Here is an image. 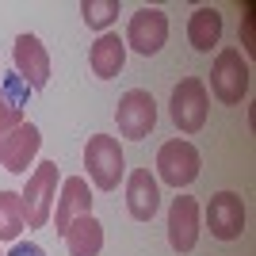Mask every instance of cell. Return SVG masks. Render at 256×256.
Listing matches in <instances>:
<instances>
[{
  "mask_svg": "<svg viewBox=\"0 0 256 256\" xmlns=\"http://www.w3.org/2000/svg\"><path fill=\"white\" fill-rule=\"evenodd\" d=\"M168 245L176 252H192L199 245V199L180 195L168 206Z\"/></svg>",
  "mask_w": 256,
  "mask_h": 256,
  "instance_id": "11",
  "label": "cell"
},
{
  "mask_svg": "<svg viewBox=\"0 0 256 256\" xmlns=\"http://www.w3.org/2000/svg\"><path fill=\"white\" fill-rule=\"evenodd\" d=\"M54 203H58V206H54L50 222L58 226V234H65L76 218H88V214H92V192H88V180H84V176H69V180H62V195H58Z\"/></svg>",
  "mask_w": 256,
  "mask_h": 256,
  "instance_id": "10",
  "label": "cell"
},
{
  "mask_svg": "<svg viewBox=\"0 0 256 256\" xmlns=\"http://www.w3.org/2000/svg\"><path fill=\"white\" fill-rule=\"evenodd\" d=\"M199 168H203V157H199V150H195L188 138H172L160 146L157 153V176L168 188H188V184H195V176H199Z\"/></svg>",
  "mask_w": 256,
  "mask_h": 256,
  "instance_id": "4",
  "label": "cell"
},
{
  "mask_svg": "<svg viewBox=\"0 0 256 256\" xmlns=\"http://www.w3.org/2000/svg\"><path fill=\"white\" fill-rule=\"evenodd\" d=\"M88 65H92V73H96L100 80H111V76H118V69L126 65V42H122L118 34L104 31L96 42H92Z\"/></svg>",
  "mask_w": 256,
  "mask_h": 256,
  "instance_id": "14",
  "label": "cell"
},
{
  "mask_svg": "<svg viewBox=\"0 0 256 256\" xmlns=\"http://www.w3.org/2000/svg\"><path fill=\"white\" fill-rule=\"evenodd\" d=\"M54 199H58V160H38L34 172L27 176V188L20 192L23 226L27 230H42L54 214Z\"/></svg>",
  "mask_w": 256,
  "mask_h": 256,
  "instance_id": "1",
  "label": "cell"
},
{
  "mask_svg": "<svg viewBox=\"0 0 256 256\" xmlns=\"http://www.w3.org/2000/svg\"><path fill=\"white\" fill-rule=\"evenodd\" d=\"M12 58H16V76H20L31 92L34 88H46V80H50V54H46V46L38 42L34 34H20Z\"/></svg>",
  "mask_w": 256,
  "mask_h": 256,
  "instance_id": "9",
  "label": "cell"
},
{
  "mask_svg": "<svg viewBox=\"0 0 256 256\" xmlns=\"http://www.w3.org/2000/svg\"><path fill=\"white\" fill-rule=\"evenodd\" d=\"M115 122H118V134H122V138L142 142L157 126V104H153V96L146 88H130L115 107Z\"/></svg>",
  "mask_w": 256,
  "mask_h": 256,
  "instance_id": "7",
  "label": "cell"
},
{
  "mask_svg": "<svg viewBox=\"0 0 256 256\" xmlns=\"http://www.w3.org/2000/svg\"><path fill=\"white\" fill-rule=\"evenodd\" d=\"M206 111H210L206 84L199 76H184L180 84L172 88V122H176L184 134H199V130L206 126Z\"/></svg>",
  "mask_w": 256,
  "mask_h": 256,
  "instance_id": "5",
  "label": "cell"
},
{
  "mask_svg": "<svg viewBox=\"0 0 256 256\" xmlns=\"http://www.w3.org/2000/svg\"><path fill=\"white\" fill-rule=\"evenodd\" d=\"M0 256H4V252H0Z\"/></svg>",
  "mask_w": 256,
  "mask_h": 256,
  "instance_id": "22",
  "label": "cell"
},
{
  "mask_svg": "<svg viewBox=\"0 0 256 256\" xmlns=\"http://www.w3.org/2000/svg\"><path fill=\"white\" fill-rule=\"evenodd\" d=\"M62 237H65L69 256H100V248H104V226H100L92 214H88V218H76Z\"/></svg>",
  "mask_w": 256,
  "mask_h": 256,
  "instance_id": "17",
  "label": "cell"
},
{
  "mask_svg": "<svg viewBox=\"0 0 256 256\" xmlns=\"http://www.w3.org/2000/svg\"><path fill=\"white\" fill-rule=\"evenodd\" d=\"M38 146H42L38 126H34V122H20V126L4 138V146H0V164H4V172H27V164L34 160Z\"/></svg>",
  "mask_w": 256,
  "mask_h": 256,
  "instance_id": "12",
  "label": "cell"
},
{
  "mask_svg": "<svg viewBox=\"0 0 256 256\" xmlns=\"http://www.w3.org/2000/svg\"><path fill=\"white\" fill-rule=\"evenodd\" d=\"M122 42L134 54H142V58L160 54V46L168 42V16L160 8H138L126 23V38Z\"/></svg>",
  "mask_w": 256,
  "mask_h": 256,
  "instance_id": "6",
  "label": "cell"
},
{
  "mask_svg": "<svg viewBox=\"0 0 256 256\" xmlns=\"http://www.w3.org/2000/svg\"><path fill=\"white\" fill-rule=\"evenodd\" d=\"M23 234L20 192H0V241H16Z\"/></svg>",
  "mask_w": 256,
  "mask_h": 256,
  "instance_id": "18",
  "label": "cell"
},
{
  "mask_svg": "<svg viewBox=\"0 0 256 256\" xmlns=\"http://www.w3.org/2000/svg\"><path fill=\"white\" fill-rule=\"evenodd\" d=\"M31 88L23 84L20 76H0V146L20 122H27V115H23V96Z\"/></svg>",
  "mask_w": 256,
  "mask_h": 256,
  "instance_id": "15",
  "label": "cell"
},
{
  "mask_svg": "<svg viewBox=\"0 0 256 256\" xmlns=\"http://www.w3.org/2000/svg\"><path fill=\"white\" fill-rule=\"evenodd\" d=\"M188 42H192V50L210 54L214 46L222 42V12L218 8H195L192 20H188Z\"/></svg>",
  "mask_w": 256,
  "mask_h": 256,
  "instance_id": "16",
  "label": "cell"
},
{
  "mask_svg": "<svg viewBox=\"0 0 256 256\" xmlns=\"http://www.w3.org/2000/svg\"><path fill=\"white\" fill-rule=\"evenodd\" d=\"M80 16H84V23L92 31L104 34L107 27H111V20L118 16V0H84V4H80Z\"/></svg>",
  "mask_w": 256,
  "mask_h": 256,
  "instance_id": "19",
  "label": "cell"
},
{
  "mask_svg": "<svg viewBox=\"0 0 256 256\" xmlns=\"http://www.w3.org/2000/svg\"><path fill=\"white\" fill-rule=\"evenodd\" d=\"M245 50L252 54L256 46H252V8H248V16H245Z\"/></svg>",
  "mask_w": 256,
  "mask_h": 256,
  "instance_id": "21",
  "label": "cell"
},
{
  "mask_svg": "<svg viewBox=\"0 0 256 256\" xmlns=\"http://www.w3.org/2000/svg\"><path fill=\"white\" fill-rule=\"evenodd\" d=\"M4 256H46V252H42V245H34V241H16Z\"/></svg>",
  "mask_w": 256,
  "mask_h": 256,
  "instance_id": "20",
  "label": "cell"
},
{
  "mask_svg": "<svg viewBox=\"0 0 256 256\" xmlns=\"http://www.w3.org/2000/svg\"><path fill=\"white\" fill-rule=\"evenodd\" d=\"M248 84H252V69H248V62L241 58V50H234V46H226V50H218V58H214L210 65V92L222 104H241V100L248 96Z\"/></svg>",
  "mask_w": 256,
  "mask_h": 256,
  "instance_id": "3",
  "label": "cell"
},
{
  "mask_svg": "<svg viewBox=\"0 0 256 256\" xmlns=\"http://www.w3.org/2000/svg\"><path fill=\"white\" fill-rule=\"evenodd\" d=\"M126 210L134 222H153V214L160 210V192L150 168H134L126 176Z\"/></svg>",
  "mask_w": 256,
  "mask_h": 256,
  "instance_id": "13",
  "label": "cell"
},
{
  "mask_svg": "<svg viewBox=\"0 0 256 256\" xmlns=\"http://www.w3.org/2000/svg\"><path fill=\"white\" fill-rule=\"evenodd\" d=\"M206 226L218 241H237L245 234V199L237 192H218L206 203Z\"/></svg>",
  "mask_w": 256,
  "mask_h": 256,
  "instance_id": "8",
  "label": "cell"
},
{
  "mask_svg": "<svg viewBox=\"0 0 256 256\" xmlns=\"http://www.w3.org/2000/svg\"><path fill=\"white\" fill-rule=\"evenodd\" d=\"M84 168L92 176L100 192H115L118 180L126 176V157H122V146L111 134H92L84 146Z\"/></svg>",
  "mask_w": 256,
  "mask_h": 256,
  "instance_id": "2",
  "label": "cell"
}]
</instances>
